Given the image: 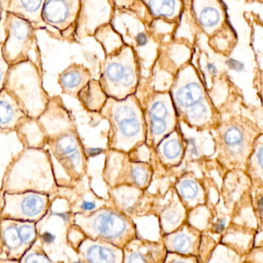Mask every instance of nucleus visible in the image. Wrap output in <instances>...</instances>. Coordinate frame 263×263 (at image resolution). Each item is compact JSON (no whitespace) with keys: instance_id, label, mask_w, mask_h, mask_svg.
I'll use <instances>...</instances> for the list:
<instances>
[{"instance_id":"f257e3e1","label":"nucleus","mask_w":263,"mask_h":263,"mask_svg":"<svg viewBox=\"0 0 263 263\" xmlns=\"http://www.w3.org/2000/svg\"><path fill=\"white\" fill-rule=\"evenodd\" d=\"M46 136L59 187H69L86 176L87 154L75 120L60 96H52L37 119Z\"/></svg>"},{"instance_id":"f03ea898","label":"nucleus","mask_w":263,"mask_h":263,"mask_svg":"<svg viewBox=\"0 0 263 263\" xmlns=\"http://www.w3.org/2000/svg\"><path fill=\"white\" fill-rule=\"evenodd\" d=\"M58 191L50 155L46 148H23L8 164L0 185V194L37 192L52 197Z\"/></svg>"},{"instance_id":"7ed1b4c3","label":"nucleus","mask_w":263,"mask_h":263,"mask_svg":"<svg viewBox=\"0 0 263 263\" xmlns=\"http://www.w3.org/2000/svg\"><path fill=\"white\" fill-rule=\"evenodd\" d=\"M3 89L31 119L40 117L50 99L43 86V69L32 60L9 66Z\"/></svg>"},{"instance_id":"20e7f679","label":"nucleus","mask_w":263,"mask_h":263,"mask_svg":"<svg viewBox=\"0 0 263 263\" xmlns=\"http://www.w3.org/2000/svg\"><path fill=\"white\" fill-rule=\"evenodd\" d=\"M109 121L110 145L116 149L129 150L145 137L143 117L134 99L125 101L109 99L100 111Z\"/></svg>"},{"instance_id":"39448f33","label":"nucleus","mask_w":263,"mask_h":263,"mask_svg":"<svg viewBox=\"0 0 263 263\" xmlns=\"http://www.w3.org/2000/svg\"><path fill=\"white\" fill-rule=\"evenodd\" d=\"M4 40L2 42V52L9 66L32 60L31 52L37 46L36 29L24 18L6 12L3 14Z\"/></svg>"},{"instance_id":"423d86ee","label":"nucleus","mask_w":263,"mask_h":263,"mask_svg":"<svg viewBox=\"0 0 263 263\" xmlns=\"http://www.w3.org/2000/svg\"><path fill=\"white\" fill-rule=\"evenodd\" d=\"M0 219L38 222L49 213L51 196L37 192L2 193Z\"/></svg>"},{"instance_id":"0eeeda50","label":"nucleus","mask_w":263,"mask_h":263,"mask_svg":"<svg viewBox=\"0 0 263 263\" xmlns=\"http://www.w3.org/2000/svg\"><path fill=\"white\" fill-rule=\"evenodd\" d=\"M173 94L179 111L189 123L202 126L211 120L213 111L197 77L179 80Z\"/></svg>"},{"instance_id":"6e6552de","label":"nucleus","mask_w":263,"mask_h":263,"mask_svg":"<svg viewBox=\"0 0 263 263\" xmlns=\"http://www.w3.org/2000/svg\"><path fill=\"white\" fill-rule=\"evenodd\" d=\"M74 224L93 239L115 242L125 237L129 230L128 221L108 209L94 210L87 214H74Z\"/></svg>"},{"instance_id":"1a4fd4ad","label":"nucleus","mask_w":263,"mask_h":263,"mask_svg":"<svg viewBox=\"0 0 263 263\" xmlns=\"http://www.w3.org/2000/svg\"><path fill=\"white\" fill-rule=\"evenodd\" d=\"M99 83L107 96L117 100L127 97L137 84L135 64L126 57H109L103 65Z\"/></svg>"},{"instance_id":"9d476101","label":"nucleus","mask_w":263,"mask_h":263,"mask_svg":"<svg viewBox=\"0 0 263 263\" xmlns=\"http://www.w3.org/2000/svg\"><path fill=\"white\" fill-rule=\"evenodd\" d=\"M36 224L0 219V240L9 259L19 260L34 245L37 238Z\"/></svg>"},{"instance_id":"9b49d317","label":"nucleus","mask_w":263,"mask_h":263,"mask_svg":"<svg viewBox=\"0 0 263 263\" xmlns=\"http://www.w3.org/2000/svg\"><path fill=\"white\" fill-rule=\"evenodd\" d=\"M80 0H45L42 20L67 41L74 42V32Z\"/></svg>"},{"instance_id":"f8f14e48","label":"nucleus","mask_w":263,"mask_h":263,"mask_svg":"<svg viewBox=\"0 0 263 263\" xmlns=\"http://www.w3.org/2000/svg\"><path fill=\"white\" fill-rule=\"evenodd\" d=\"M108 0H80V10L74 27V42L92 36L109 20Z\"/></svg>"},{"instance_id":"ddd939ff","label":"nucleus","mask_w":263,"mask_h":263,"mask_svg":"<svg viewBox=\"0 0 263 263\" xmlns=\"http://www.w3.org/2000/svg\"><path fill=\"white\" fill-rule=\"evenodd\" d=\"M89 69L83 64L73 63L58 76L61 93L77 99L79 92L91 80Z\"/></svg>"},{"instance_id":"4468645a","label":"nucleus","mask_w":263,"mask_h":263,"mask_svg":"<svg viewBox=\"0 0 263 263\" xmlns=\"http://www.w3.org/2000/svg\"><path fill=\"white\" fill-rule=\"evenodd\" d=\"M27 118L12 96L4 89L0 91V133H15Z\"/></svg>"},{"instance_id":"2eb2a0df","label":"nucleus","mask_w":263,"mask_h":263,"mask_svg":"<svg viewBox=\"0 0 263 263\" xmlns=\"http://www.w3.org/2000/svg\"><path fill=\"white\" fill-rule=\"evenodd\" d=\"M79 251L86 263H118L120 259L115 248L98 241H84Z\"/></svg>"},{"instance_id":"dca6fc26","label":"nucleus","mask_w":263,"mask_h":263,"mask_svg":"<svg viewBox=\"0 0 263 263\" xmlns=\"http://www.w3.org/2000/svg\"><path fill=\"white\" fill-rule=\"evenodd\" d=\"M44 3L45 0H10L6 11L24 18L37 29L45 25L42 20Z\"/></svg>"},{"instance_id":"f3484780","label":"nucleus","mask_w":263,"mask_h":263,"mask_svg":"<svg viewBox=\"0 0 263 263\" xmlns=\"http://www.w3.org/2000/svg\"><path fill=\"white\" fill-rule=\"evenodd\" d=\"M15 133L23 148H46V136L37 119H26Z\"/></svg>"},{"instance_id":"a211bd4d","label":"nucleus","mask_w":263,"mask_h":263,"mask_svg":"<svg viewBox=\"0 0 263 263\" xmlns=\"http://www.w3.org/2000/svg\"><path fill=\"white\" fill-rule=\"evenodd\" d=\"M107 100V95L102 89L100 83L94 80H90L77 96V100L90 112H100Z\"/></svg>"},{"instance_id":"6ab92c4d","label":"nucleus","mask_w":263,"mask_h":263,"mask_svg":"<svg viewBox=\"0 0 263 263\" xmlns=\"http://www.w3.org/2000/svg\"><path fill=\"white\" fill-rule=\"evenodd\" d=\"M195 242L194 236L187 232L174 233L168 238V247L170 250L183 254H188L193 251Z\"/></svg>"},{"instance_id":"aec40b11","label":"nucleus","mask_w":263,"mask_h":263,"mask_svg":"<svg viewBox=\"0 0 263 263\" xmlns=\"http://www.w3.org/2000/svg\"><path fill=\"white\" fill-rule=\"evenodd\" d=\"M148 7L155 16L170 18L177 12L178 0H148Z\"/></svg>"},{"instance_id":"412c9836","label":"nucleus","mask_w":263,"mask_h":263,"mask_svg":"<svg viewBox=\"0 0 263 263\" xmlns=\"http://www.w3.org/2000/svg\"><path fill=\"white\" fill-rule=\"evenodd\" d=\"M150 119L154 120H174L172 106L166 98H159L151 103L149 108Z\"/></svg>"},{"instance_id":"4be33fe9","label":"nucleus","mask_w":263,"mask_h":263,"mask_svg":"<svg viewBox=\"0 0 263 263\" xmlns=\"http://www.w3.org/2000/svg\"><path fill=\"white\" fill-rule=\"evenodd\" d=\"M220 11L214 6H205L201 9L199 13V22L205 29H211L216 27L220 23Z\"/></svg>"},{"instance_id":"5701e85b","label":"nucleus","mask_w":263,"mask_h":263,"mask_svg":"<svg viewBox=\"0 0 263 263\" xmlns=\"http://www.w3.org/2000/svg\"><path fill=\"white\" fill-rule=\"evenodd\" d=\"M20 263H63L54 262L49 259L41 248L32 247L20 259Z\"/></svg>"},{"instance_id":"b1692460","label":"nucleus","mask_w":263,"mask_h":263,"mask_svg":"<svg viewBox=\"0 0 263 263\" xmlns=\"http://www.w3.org/2000/svg\"><path fill=\"white\" fill-rule=\"evenodd\" d=\"M150 131L155 138L160 139L174 126V120H154L150 119Z\"/></svg>"},{"instance_id":"393cba45","label":"nucleus","mask_w":263,"mask_h":263,"mask_svg":"<svg viewBox=\"0 0 263 263\" xmlns=\"http://www.w3.org/2000/svg\"><path fill=\"white\" fill-rule=\"evenodd\" d=\"M182 145L177 139H168L162 145V155L168 160H176L182 154Z\"/></svg>"},{"instance_id":"a878e982","label":"nucleus","mask_w":263,"mask_h":263,"mask_svg":"<svg viewBox=\"0 0 263 263\" xmlns=\"http://www.w3.org/2000/svg\"><path fill=\"white\" fill-rule=\"evenodd\" d=\"M181 196L186 200H194L199 196L200 190L196 182L189 179L182 181L179 186Z\"/></svg>"},{"instance_id":"bb28decb","label":"nucleus","mask_w":263,"mask_h":263,"mask_svg":"<svg viewBox=\"0 0 263 263\" xmlns=\"http://www.w3.org/2000/svg\"><path fill=\"white\" fill-rule=\"evenodd\" d=\"M224 140L229 146L233 148L239 146L243 141V134L239 128L232 126L224 134Z\"/></svg>"},{"instance_id":"cd10ccee","label":"nucleus","mask_w":263,"mask_h":263,"mask_svg":"<svg viewBox=\"0 0 263 263\" xmlns=\"http://www.w3.org/2000/svg\"><path fill=\"white\" fill-rule=\"evenodd\" d=\"M131 176L139 186L145 185L148 178V172L145 167L135 165L131 170Z\"/></svg>"},{"instance_id":"c85d7f7f","label":"nucleus","mask_w":263,"mask_h":263,"mask_svg":"<svg viewBox=\"0 0 263 263\" xmlns=\"http://www.w3.org/2000/svg\"><path fill=\"white\" fill-rule=\"evenodd\" d=\"M9 65L6 63L2 52V41H0V91L4 88L5 81L9 69Z\"/></svg>"},{"instance_id":"c756f323","label":"nucleus","mask_w":263,"mask_h":263,"mask_svg":"<svg viewBox=\"0 0 263 263\" xmlns=\"http://www.w3.org/2000/svg\"><path fill=\"white\" fill-rule=\"evenodd\" d=\"M148 256L139 251L131 252L128 254L126 263H149Z\"/></svg>"},{"instance_id":"7c9ffc66","label":"nucleus","mask_w":263,"mask_h":263,"mask_svg":"<svg viewBox=\"0 0 263 263\" xmlns=\"http://www.w3.org/2000/svg\"><path fill=\"white\" fill-rule=\"evenodd\" d=\"M226 63L230 66V69L237 71V72H241L245 69L243 63L238 61V60H233V59H230Z\"/></svg>"},{"instance_id":"2f4dec72","label":"nucleus","mask_w":263,"mask_h":263,"mask_svg":"<svg viewBox=\"0 0 263 263\" xmlns=\"http://www.w3.org/2000/svg\"><path fill=\"white\" fill-rule=\"evenodd\" d=\"M165 219L168 223L171 224V225H174L179 222V216L176 211H170L165 216Z\"/></svg>"},{"instance_id":"473e14b6","label":"nucleus","mask_w":263,"mask_h":263,"mask_svg":"<svg viewBox=\"0 0 263 263\" xmlns=\"http://www.w3.org/2000/svg\"><path fill=\"white\" fill-rule=\"evenodd\" d=\"M56 236L49 232H45L42 234V239L46 244H52L55 241Z\"/></svg>"},{"instance_id":"72a5a7b5","label":"nucleus","mask_w":263,"mask_h":263,"mask_svg":"<svg viewBox=\"0 0 263 263\" xmlns=\"http://www.w3.org/2000/svg\"><path fill=\"white\" fill-rule=\"evenodd\" d=\"M136 42L138 46H144L148 43V38L144 32H140L136 36Z\"/></svg>"},{"instance_id":"f704fd0d","label":"nucleus","mask_w":263,"mask_h":263,"mask_svg":"<svg viewBox=\"0 0 263 263\" xmlns=\"http://www.w3.org/2000/svg\"><path fill=\"white\" fill-rule=\"evenodd\" d=\"M225 219H221V220H219V222L216 223V227H215V229H216V231L217 232V233H221V232H222V230L225 229Z\"/></svg>"},{"instance_id":"c9c22d12","label":"nucleus","mask_w":263,"mask_h":263,"mask_svg":"<svg viewBox=\"0 0 263 263\" xmlns=\"http://www.w3.org/2000/svg\"><path fill=\"white\" fill-rule=\"evenodd\" d=\"M207 69H208V72L213 74V75H216V74L217 73V68H216V66H215L213 63H208V64L207 65Z\"/></svg>"},{"instance_id":"e433bc0d","label":"nucleus","mask_w":263,"mask_h":263,"mask_svg":"<svg viewBox=\"0 0 263 263\" xmlns=\"http://www.w3.org/2000/svg\"><path fill=\"white\" fill-rule=\"evenodd\" d=\"M169 263H191V261L188 259H183V258H177V259H172Z\"/></svg>"},{"instance_id":"4c0bfd02","label":"nucleus","mask_w":263,"mask_h":263,"mask_svg":"<svg viewBox=\"0 0 263 263\" xmlns=\"http://www.w3.org/2000/svg\"><path fill=\"white\" fill-rule=\"evenodd\" d=\"M0 1H1L2 4H3L4 12H6V11L7 10L10 0H0Z\"/></svg>"},{"instance_id":"58836bf2","label":"nucleus","mask_w":263,"mask_h":263,"mask_svg":"<svg viewBox=\"0 0 263 263\" xmlns=\"http://www.w3.org/2000/svg\"><path fill=\"white\" fill-rule=\"evenodd\" d=\"M4 12V9H3V4H2L1 1H0V17L3 16Z\"/></svg>"},{"instance_id":"ea45409f","label":"nucleus","mask_w":263,"mask_h":263,"mask_svg":"<svg viewBox=\"0 0 263 263\" xmlns=\"http://www.w3.org/2000/svg\"><path fill=\"white\" fill-rule=\"evenodd\" d=\"M2 20H3V17H0V23H2Z\"/></svg>"},{"instance_id":"a19ab883","label":"nucleus","mask_w":263,"mask_h":263,"mask_svg":"<svg viewBox=\"0 0 263 263\" xmlns=\"http://www.w3.org/2000/svg\"><path fill=\"white\" fill-rule=\"evenodd\" d=\"M74 263H83V262H80V261H78V262H74Z\"/></svg>"},{"instance_id":"79ce46f5","label":"nucleus","mask_w":263,"mask_h":263,"mask_svg":"<svg viewBox=\"0 0 263 263\" xmlns=\"http://www.w3.org/2000/svg\"><path fill=\"white\" fill-rule=\"evenodd\" d=\"M10 263H12V262H11ZM14 263H15V261H14Z\"/></svg>"}]
</instances>
